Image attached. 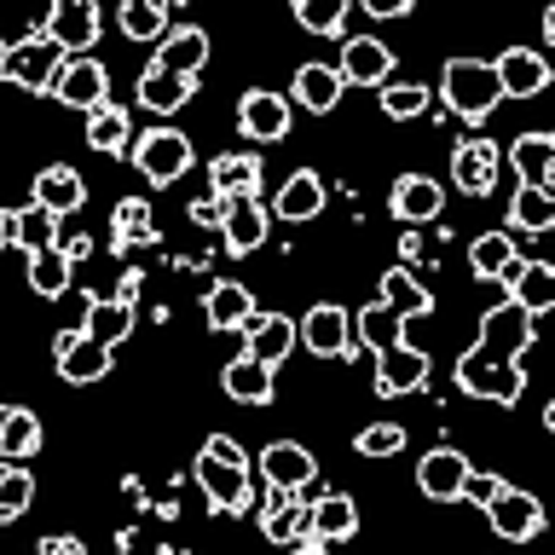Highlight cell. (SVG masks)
I'll list each match as a JSON object with an SVG mask.
<instances>
[{"instance_id": "cell-1", "label": "cell", "mask_w": 555, "mask_h": 555, "mask_svg": "<svg viewBox=\"0 0 555 555\" xmlns=\"http://www.w3.org/2000/svg\"><path fill=\"white\" fill-rule=\"evenodd\" d=\"M532 336H538V324H532L515 301L492 307V312L480 319V341L457 359V388L475 393V399L515 405L520 388H527V376H520V359H527Z\"/></svg>"}, {"instance_id": "cell-2", "label": "cell", "mask_w": 555, "mask_h": 555, "mask_svg": "<svg viewBox=\"0 0 555 555\" xmlns=\"http://www.w3.org/2000/svg\"><path fill=\"white\" fill-rule=\"evenodd\" d=\"M405 312H428V289L416 284L405 267H393L388 278H382V301H376V307H364L353 324L364 330V341H371L376 353H382V347H393V341H399V319H405Z\"/></svg>"}, {"instance_id": "cell-3", "label": "cell", "mask_w": 555, "mask_h": 555, "mask_svg": "<svg viewBox=\"0 0 555 555\" xmlns=\"http://www.w3.org/2000/svg\"><path fill=\"white\" fill-rule=\"evenodd\" d=\"M64 59H69V52L52 47L47 35L35 29V35H24V41H12L7 52H0V81L29 87V93H52V81H59Z\"/></svg>"}, {"instance_id": "cell-4", "label": "cell", "mask_w": 555, "mask_h": 555, "mask_svg": "<svg viewBox=\"0 0 555 555\" xmlns=\"http://www.w3.org/2000/svg\"><path fill=\"white\" fill-rule=\"evenodd\" d=\"M440 93H446V104H451L463 121H486V116L498 111V99H503L492 64H480V59H451Z\"/></svg>"}, {"instance_id": "cell-5", "label": "cell", "mask_w": 555, "mask_h": 555, "mask_svg": "<svg viewBox=\"0 0 555 555\" xmlns=\"http://www.w3.org/2000/svg\"><path fill=\"white\" fill-rule=\"evenodd\" d=\"M128 156L151 185H173V180H185V168H191V139L180 128H151V133H139V145Z\"/></svg>"}, {"instance_id": "cell-6", "label": "cell", "mask_w": 555, "mask_h": 555, "mask_svg": "<svg viewBox=\"0 0 555 555\" xmlns=\"http://www.w3.org/2000/svg\"><path fill=\"white\" fill-rule=\"evenodd\" d=\"M99 29H104V17L93 0H59L41 24V35L52 47H64L69 59H81V47H99Z\"/></svg>"}, {"instance_id": "cell-7", "label": "cell", "mask_w": 555, "mask_h": 555, "mask_svg": "<svg viewBox=\"0 0 555 555\" xmlns=\"http://www.w3.org/2000/svg\"><path fill=\"white\" fill-rule=\"evenodd\" d=\"M486 520H492V532L509 538V544H527V538L544 532V509H538V498L515 492V486H498L492 503H486Z\"/></svg>"}, {"instance_id": "cell-8", "label": "cell", "mask_w": 555, "mask_h": 555, "mask_svg": "<svg viewBox=\"0 0 555 555\" xmlns=\"http://www.w3.org/2000/svg\"><path fill=\"white\" fill-rule=\"evenodd\" d=\"M295 341H307L319 359H347V353H353V319H347L341 307L319 301L301 324H295Z\"/></svg>"}, {"instance_id": "cell-9", "label": "cell", "mask_w": 555, "mask_h": 555, "mask_svg": "<svg viewBox=\"0 0 555 555\" xmlns=\"http://www.w3.org/2000/svg\"><path fill=\"white\" fill-rule=\"evenodd\" d=\"M104 87H111L104 64L93 59V52H81V59H64L59 81H52V99L76 104V111H99V104H111V99H104Z\"/></svg>"}, {"instance_id": "cell-10", "label": "cell", "mask_w": 555, "mask_h": 555, "mask_svg": "<svg viewBox=\"0 0 555 555\" xmlns=\"http://www.w3.org/2000/svg\"><path fill=\"white\" fill-rule=\"evenodd\" d=\"M492 76H498L503 99H538L550 87V59H544V52H532V47H509L492 64Z\"/></svg>"}, {"instance_id": "cell-11", "label": "cell", "mask_w": 555, "mask_h": 555, "mask_svg": "<svg viewBox=\"0 0 555 555\" xmlns=\"http://www.w3.org/2000/svg\"><path fill=\"white\" fill-rule=\"evenodd\" d=\"M197 486L215 509H249V463H225V457H197Z\"/></svg>"}, {"instance_id": "cell-12", "label": "cell", "mask_w": 555, "mask_h": 555, "mask_svg": "<svg viewBox=\"0 0 555 555\" xmlns=\"http://www.w3.org/2000/svg\"><path fill=\"white\" fill-rule=\"evenodd\" d=\"M423 376H428V353H423V347L393 341V347H382V353H376V393L382 399H399V393L423 388Z\"/></svg>"}, {"instance_id": "cell-13", "label": "cell", "mask_w": 555, "mask_h": 555, "mask_svg": "<svg viewBox=\"0 0 555 555\" xmlns=\"http://www.w3.org/2000/svg\"><path fill=\"white\" fill-rule=\"evenodd\" d=\"M341 87L347 81H359V87H388L393 76V47L388 41H376V35H353V41L341 47Z\"/></svg>"}, {"instance_id": "cell-14", "label": "cell", "mask_w": 555, "mask_h": 555, "mask_svg": "<svg viewBox=\"0 0 555 555\" xmlns=\"http://www.w3.org/2000/svg\"><path fill=\"white\" fill-rule=\"evenodd\" d=\"M498 145L492 139H463L457 151H451V185L468 191V197H486V191L498 185Z\"/></svg>"}, {"instance_id": "cell-15", "label": "cell", "mask_w": 555, "mask_h": 555, "mask_svg": "<svg viewBox=\"0 0 555 555\" xmlns=\"http://www.w3.org/2000/svg\"><path fill=\"white\" fill-rule=\"evenodd\" d=\"M237 128H243V139H260V145L284 139V133H289V99H284V93H267V87L243 93V104H237Z\"/></svg>"}, {"instance_id": "cell-16", "label": "cell", "mask_w": 555, "mask_h": 555, "mask_svg": "<svg viewBox=\"0 0 555 555\" xmlns=\"http://www.w3.org/2000/svg\"><path fill=\"white\" fill-rule=\"evenodd\" d=\"M463 480H468V457H463V451H451V446L428 451V457L416 463V492L434 498V503H457Z\"/></svg>"}, {"instance_id": "cell-17", "label": "cell", "mask_w": 555, "mask_h": 555, "mask_svg": "<svg viewBox=\"0 0 555 555\" xmlns=\"http://www.w3.org/2000/svg\"><path fill=\"white\" fill-rule=\"evenodd\" d=\"M243 336H249V359L278 371V364L289 359V347H295V324L284 319V312H249V319H243Z\"/></svg>"}, {"instance_id": "cell-18", "label": "cell", "mask_w": 555, "mask_h": 555, "mask_svg": "<svg viewBox=\"0 0 555 555\" xmlns=\"http://www.w3.org/2000/svg\"><path fill=\"white\" fill-rule=\"evenodd\" d=\"M393 220H405V225H423V220H440V208H446V191L428 180V173H405V180H393Z\"/></svg>"}, {"instance_id": "cell-19", "label": "cell", "mask_w": 555, "mask_h": 555, "mask_svg": "<svg viewBox=\"0 0 555 555\" xmlns=\"http://www.w3.org/2000/svg\"><path fill=\"white\" fill-rule=\"evenodd\" d=\"M267 203L260 197H232L225 203V220H220V237H225V249L232 255H249L260 249V237H267Z\"/></svg>"}, {"instance_id": "cell-20", "label": "cell", "mask_w": 555, "mask_h": 555, "mask_svg": "<svg viewBox=\"0 0 555 555\" xmlns=\"http://www.w3.org/2000/svg\"><path fill=\"white\" fill-rule=\"evenodd\" d=\"M0 243H24V249H52L59 243V220L47 215L41 203L35 208H0Z\"/></svg>"}, {"instance_id": "cell-21", "label": "cell", "mask_w": 555, "mask_h": 555, "mask_svg": "<svg viewBox=\"0 0 555 555\" xmlns=\"http://www.w3.org/2000/svg\"><path fill=\"white\" fill-rule=\"evenodd\" d=\"M503 284H509V301L527 312V319H538V312L555 307V272L544 267V260H520Z\"/></svg>"}, {"instance_id": "cell-22", "label": "cell", "mask_w": 555, "mask_h": 555, "mask_svg": "<svg viewBox=\"0 0 555 555\" xmlns=\"http://www.w3.org/2000/svg\"><path fill=\"white\" fill-rule=\"evenodd\" d=\"M260 468H267V480H272V486H284V492H301V486L319 475L312 451H307V446H295V440H272L267 451H260Z\"/></svg>"}, {"instance_id": "cell-23", "label": "cell", "mask_w": 555, "mask_h": 555, "mask_svg": "<svg viewBox=\"0 0 555 555\" xmlns=\"http://www.w3.org/2000/svg\"><path fill=\"white\" fill-rule=\"evenodd\" d=\"M104 371H111V347L87 341L81 330H64L59 336V376L64 382H99Z\"/></svg>"}, {"instance_id": "cell-24", "label": "cell", "mask_w": 555, "mask_h": 555, "mask_svg": "<svg viewBox=\"0 0 555 555\" xmlns=\"http://www.w3.org/2000/svg\"><path fill=\"white\" fill-rule=\"evenodd\" d=\"M509 168L520 173L527 191H550V173H555V139L550 133H520L509 145Z\"/></svg>"}, {"instance_id": "cell-25", "label": "cell", "mask_w": 555, "mask_h": 555, "mask_svg": "<svg viewBox=\"0 0 555 555\" xmlns=\"http://www.w3.org/2000/svg\"><path fill=\"white\" fill-rule=\"evenodd\" d=\"M35 203H41L52 220H59V215H76V208L87 203L81 173L69 168V163H52V168H41V180H35Z\"/></svg>"}, {"instance_id": "cell-26", "label": "cell", "mask_w": 555, "mask_h": 555, "mask_svg": "<svg viewBox=\"0 0 555 555\" xmlns=\"http://www.w3.org/2000/svg\"><path fill=\"white\" fill-rule=\"evenodd\" d=\"M307 532L319 544H336V538H353L359 532V509L347 492H324L319 503H307Z\"/></svg>"}, {"instance_id": "cell-27", "label": "cell", "mask_w": 555, "mask_h": 555, "mask_svg": "<svg viewBox=\"0 0 555 555\" xmlns=\"http://www.w3.org/2000/svg\"><path fill=\"white\" fill-rule=\"evenodd\" d=\"M81 336H87V341H99V347H111V353H116V347L133 336V301H116V295H111V301H87Z\"/></svg>"}, {"instance_id": "cell-28", "label": "cell", "mask_w": 555, "mask_h": 555, "mask_svg": "<svg viewBox=\"0 0 555 555\" xmlns=\"http://www.w3.org/2000/svg\"><path fill=\"white\" fill-rule=\"evenodd\" d=\"M267 215H278V220H312V215H324V180L312 168L289 173V180L278 185V203L267 208Z\"/></svg>"}, {"instance_id": "cell-29", "label": "cell", "mask_w": 555, "mask_h": 555, "mask_svg": "<svg viewBox=\"0 0 555 555\" xmlns=\"http://www.w3.org/2000/svg\"><path fill=\"white\" fill-rule=\"evenodd\" d=\"M301 527H307V503L295 492H284V486H272L267 503H260V532H267L272 544H295Z\"/></svg>"}, {"instance_id": "cell-30", "label": "cell", "mask_w": 555, "mask_h": 555, "mask_svg": "<svg viewBox=\"0 0 555 555\" xmlns=\"http://www.w3.org/2000/svg\"><path fill=\"white\" fill-rule=\"evenodd\" d=\"M208 180H215V197H255V185H260V156L255 151H225L215 156V168H208Z\"/></svg>"}, {"instance_id": "cell-31", "label": "cell", "mask_w": 555, "mask_h": 555, "mask_svg": "<svg viewBox=\"0 0 555 555\" xmlns=\"http://www.w3.org/2000/svg\"><path fill=\"white\" fill-rule=\"evenodd\" d=\"M203 59H208V35H203L197 24H185V29L163 35V47H156L151 64H156V69H173V76H197Z\"/></svg>"}, {"instance_id": "cell-32", "label": "cell", "mask_w": 555, "mask_h": 555, "mask_svg": "<svg viewBox=\"0 0 555 555\" xmlns=\"http://www.w3.org/2000/svg\"><path fill=\"white\" fill-rule=\"evenodd\" d=\"M35 451H41V416L24 405H0V457L24 463Z\"/></svg>"}, {"instance_id": "cell-33", "label": "cell", "mask_w": 555, "mask_h": 555, "mask_svg": "<svg viewBox=\"0 0 555 555\" xmlns=\"http://www.w3.org/2000/svg\"><path fill=\"white\" fill-rule=\"evenodd\" d=\"M220 388L232 393V399H243V405H267V399L278 393V382H272L267 364H255L249 353H243V359H232L220 371Z\"/></svg>"}, {"instance_id": "cell-34", "label": "cell", "mask_w": 555, "mask_h": 555, "mask_svg": "<svg viewBox=\"0 0 555 555\" xmlns=\"http://www.w3.org/2000/svg\"><path fill=\"white\" fill-rule=\"evenodd\" d=\"M468 267H475V278H492V284H503L515 267H520V255H515V237L509 232H486L468 243Z\"/></svg>"}, {"instance_id": "cell-35", "label": "cell", "mask_w": 555, "mask_h": 555, "mask_svg": "<svg viewBox=\"0 0 555 555\" xmlns=\"http://www.w3.org/2000/svg\"><path fill=\"white\" fill-rule=\"evenodd\" d=\"M185 99H191V76H173V69H156V64L139 76V104H145V111H156V116L180 111Z\"/></svg>"}, {"instance_id": "cell-36", "label": "cell", "mask_w": 555, "mask_h": 555, "mask_svg": "<svg viewBox=\"0 0 555 555\" xmlns=\"http://www.w3.org/2000/svg\"><path fill=\"white\" fill-rule=\"evenodd\" d=\"M295 99L307 104V111H336V99H341V76L330 64H301L295 69Z\"/></svg>"}, {"instance_id": "cell-37", "label": "cell", "mask_w": 555, "mask_h": 555, "mask_svg": "<svg viewBox=\"0 0 555 555\" xmlns=\"http://www.w3.org/2000/svg\"><path fill=\"white\" fill-rule=\"evenodd\" d=\"M128 139H133V128H128V111H121V104H99V111H87V145H93V151L116 156V151H128Z\"/></svg>"}, {"instance_id": "cell-38", "label": "cell", "mask_w": 555, "mask_h": 555, "mask_svg": "<svg viewBox=\"0 0 555 555\" xmlns=\"http://www.w3.org/2000/svg\"><path fill=\"white\" fill-rule=\"evenodd\" d=\"M249 312H255V295L243 284H215V289H208V301H203V319L215 330H243Z\"/></svg>"}, {"instance_id": "cell-39", "label": "cell", "mask_w": 555, "mask_h": 555, "mask_svg": "<svg viewBox=\"0 0 555 555\" xmlns=\"http://www.w3.org/2000/svg\"><path fill=\"white\" fill-rule=\"evenodd\" d=\"M550 225H555V197H550V191H527V185H520L515 203H509V232L544 237Z\"/></svg>"}, {"instance_id": "cell-40", "label": "cell", "mask_w": 555, "mask_h": 555, "mask_svg": "<svg viewBox=\"0 0 555 555\" xmlns=\"http://www.w3.org/2000/svg\"><path fill=\"white\" fill-rule=\"evenodd\" d=\"M29 503H35V475L24 463H0V527L17 520Z\"/></svg>"}, {"instance_id": "cell-41", "label": "cell", "mask_w": 555, "mask_h": 555, "mask_svg": "<svg viewBox=\"0 0 555 555\" xmlns=\"http://www.w3.org/2000/svg\"><path fill=\"white\" fill-rule=\"evenodd\" d=\"M29 284L41 289V295H64V289H69V260H64L59 243H52V249H35V255H29Z\"/></svg>"}, {"instance_id": "cell-42", "label": "cell", "mask_w": 555, "mask_h": 555, "mask_svg": "<svg viewBox=\"0 0 555 555\" xmlns=\"http://www.w3.org/2000/svg\"><path fill=\"white\" fill-rule=\"evenodd\" d=\"M111 225H116V243H151V237H156L151 203H139V197H121L116 215H111Z\"/></svg>"}, {"instance_id": "cell-43", "label": "cell", "mask_w": 555, "mask_h": 555, "mask_svg": "<svg viewBox=\"0 0 555 555\" xmlns=\"http://www.w3.org/2000/svg\"><path fill=\"white\" fill-rule=\"evenodd\" d=\"M121 29H128L133 41H156V35L168 29V12L156 7V0H121Z\"/></svg>"}, {"instance_id": "cell-44", "label": "cell", "mask_w": 555, "mask_h": 555, "mask_svg": "<svg viewBox=\"0 0 555 555\" xmlns=\"http://www.w3.org/2000/svg\"><path fill=\"white\" fill-rule=\"evenodd\" d=\"M382 111H388L393 121L423 116V111H428V87H416V81H388V87H382Z\"/></svg>"}, {"instance_id": "cell-45", "label": "cell", "mask_w": 555, "mask_h": 555, "mask_svg": "<svg viewBox=\"0 0 555 555\" xmlns=\"http://www.w3.org/2000/svg\"><path fill=\"white\" fill-rule=\"evenodd\" d=\"M353 446H359V457H393V451H405V428L399 423H371Z\"/></svg>"}, {"instance_id": "cell-46", "label": "cell", "mask_w": 555, "mask_h": 555, "mask_svg": "<svg viewBox=\"0 0 555 555\" xmlns=\"http://www.w3.org/2000/svg\"><path fill=\"white\" fill-rule=\"evenodd\" d=\"M295 17H301V29H312V35H336L341 17H347V7H341V0H301V7H295Z\"/></svg>"}, {"instance_id": "cell-47", "label": "cell", "mask_w": 555, "mask_h": 555, "mask_svg": "<svg viewBox=\"0 0 555 555\" xmlns=\"http://www.w3.org/2000/svg\"><path fill=\"white\" fill-rule=\"evenodd\" d=\"M498 486H503V480H492V475H475V468H468V480H463V498H468V503H480V509H486Z\"/></svg>"}, {"instance_id": "cell-48", "label": "cell", "mask_w": 555, "mask_h": 555, "mask_svg": "<svg viewBox=\"0 0 555 555\" xmlns=\"http://www.w3.org/2000/svg\"><path fill=\"white\" fill-rule=\"evenodd\" d=\"M191 220H197V225H220L225 220V197H215V191L197 197V203H191Z\"/></svg>"}, {"instance_id": "cell-49", "label": "cell", "mask_w": 555, "mask_h": 555, "mask_svg": "<svg viewBox=\"0 0 555 555\" xmlns=\"http://www.w3.org/2000/svg\"><path fill=\"white\" fill-rule=\"evenodd\" d=\"M364 7H371V17H405L411 0H364Z\"/></svg>"}, {"instance_id": "cell-50", "label": "cell", "mask_w": 555, "mask_h": 555, "mask_svg": "<svg viewBox=\"0 0 555 555\" xmlns=\"http://www.w3.org/2000/svg\"><path fill=\"white\" fill-rule=\"evenodd\" d=\"M59 249H64V260H81L93 243H87V237H59Z\"/></svg>"}, {"instance_id": "cell-51", "label": "cell", "mask_w": 555, "mask_h": 555, "mask_svg": "<svg viewBox=\"0 0 555 555\" xmlns=\"http://www.w3.org/2000/svg\"><path fill=\"white\" fill-rule=\"evenodd\" d=\"M41 555H87L76 538H59V544H41Z\"/></svg>"}, {"instance_id": "cell-52", "label": "cell", "mask_w": 555, "mask_h": 555, "mask_svg": "<svg viewBox=\"0 0 555 555\" xmlns=\"http://www.w3.org/2000/svg\"><path fill=\"white\" fill-rule=\"evenodd\" d=\"M139 295V272H121V284H116V301H133Z\"/></svg>"}, {"instance_id": "cell-53", "label": "cell", "mask_w": 555, "mask_h": 555, "mask_svg": "<svg viewBox=\"0 0 555 555\" xmlns=\"http://www.w3.org/2000/svg\"><path fill=\"white\" fill-rule=\"evenodd\" d=\"M284 555H324V544H319V538H295Z\"/></svg>"}]
</instances>
